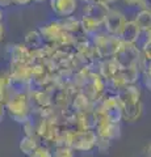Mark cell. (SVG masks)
I'll use <instances>...</instances> for the list:
<instances>
[{"instance_id": "cell-8", "label": "cell", "mask_w": 151, "mask_h": 157, "mask_svg": "<svg viewBox=\"0 0 151 157\" xmlns=\"http://www.w3.org/2000/svg\"><path fill=\"white\" fill-rule=\"evenodd\" d=\"M79 2L77 0H50V8L58 20L74 16Z\"/></svg>"}, {"instance_id": "cell-23", "label": "cell", "mask_w": 151, "mask_h": 157, "mask_svg": "<svg viewBox=\"0 0 151 157\" xmlns=\"http://www.w3.org/2000/svg\"><path fill=\"white\" fill-rule=\"evenodd\" d=\"M125 6L135 7L138 9H150V0H122Z\"/></svg>"}, {"instance_id": "cell-25", "label": "cell", "mask_w": 151, "mask_h": 157, "mask_svg": "<svg viewBox=\"0 0 151 157\" xmlns=\"http://www.w3.org/2000/svg\"><path fill=\"white\" fill-rule=\"evenodd\" d=\"M139 82L143 85L145 89L150 90V88H151V70H145V71L141 72Z\"/></svg>"}, {"instance_id": "cell-33", "label": "cell", "mask_w": 151, "mask_h": 157, "mask_svg": "<svg viewBox=\"0 0 151 157\" xmlns=\"http://www.w3.org/2000/svg\"><path fill=\"white\" fill-rule=\"evenodd\" d=\"M77 2H83V3H91V2H95V0H77Z\"/></svg>"}, {"instance_id": "cell-21", "label": "cell", "mask_w": 151, "mask_h": 157, "mask_svg": "<svg viewBox=\"0 0 151 157\" xmlns=\"http://www.w3.org/2000/svg\"><path fill=\"white\" fill-rule=\"evenodd\" d=\"M51 152V157H76V152L67 145H55Z\"/></svg>"}, {"instance_id": "cell-28", "label": "cell", "mask_w": 151, "mask_h": 157, "mask_svg": "<svg viewBox=\"0 0 151 157\" xmlns=\"http://www.w3.org/2000/svg\"><path fill=\"white\" fill-rule=\"evenodd\" d=\"M4 36H6V29H4V24L0 22V42L4 39Z\"/></svg>"}, {"instance_id": "cell-9", "label": "cell", "mask_w": 151, "mask_h": 157, "mask_svg": "<svg viewBox=\"0 0 151 157\" xmlns=\"http://www.w3.org/2000/svg\"><path fill=\"white\" fill-rule=\"evenodd\" d=\"M8 55L9 62H21L33 66L30 48H28L24 43H14V45L8 46Z\"/></svg>"}, {"instance_id": "cell-10", "label": "cell", "mask_w": 151, "mask_h": 157, "mask_svg": "<svg viewBox=\"0 0 151 157\" xmlns=\"http://www.w3.org/2000/svg\"><path fill=\"white\" fill-rule=\"evenodd\" d=\"M117 97H118L121 105L135 104V102L142 101V88L138 84L128 85L121 92L117 93Z\"/></svg>"}, {"instance_id": "cell-5", "label": "cell", "mask_w": 151, "mask_h": 157, "mask_svg": "<svg viewBox=\"0 0 151 157\" xmlns=\"http://www.w3.org/2000/svg\"><path fill=\"white\" fill-rule=\"evenodd\" d=\"M128 20H129L128 16H126L120 8H112L110 7L109 12L106 14V17L103 22V29L108 34H110V36L120 37V33L122 30V28Z\"/></svg>"}, {"instance_id": "cell-13", "label": "cell", "mask_w": 151, "mask_h": 157, "mask_svg": "<svg viewBox=\"0 0 151 157\" xmlns=\"http://www.w3.org/2000/svg\"><path fill=\"white\" fill-rule=\"evenodd\" d=\"M120 71V66L117 64V62L113 58L110 59H103V60L97 62V73L108 82L117 72Z\"/></svg>"}, {"instance_id": "cell-6", "label": "cell", "mask_w": 151, "mask_h": 157, "mask_svg": "<svg viewBox=\"0 0 151 157\" xmlns=\"http://www.w3.org/2000/svg\"><path fill=\"white\" fill-rule=\"evenodd\" d=\"M110 9V6L105 4L100 0H95V2L87 3L84 8H83V16H87L88 18L93 20V21L103 24Z\"/></svg>"}, {"instance_id": "cell-7", "label": "cell", "mask_w": 151, "mask_h": 157, "mask_svg": "<svg viewBox=\"0 0 151 157\" xmlns=\"http://www.w3.org/2000/svg\"><path fill=\"white\" fill-rule=\"evenodd\" d=\"M40 36L42 37L45 43H57L58 38L61 37V34L63 33V29L61 26L59 20H50V21L45 22L43 25H41L37 29Z\"/></svg>"}, {"instance_id": "cell-14", "label": "cell", "mask_w": 151, "mask_h": 157, "mask_svg": "<svg viewBox=\"0 0 151 157\" xmlns=\"http://www.w3.org/2000/svg\"><path fill=\"white\" fill-rule=\"evenodd\" d=\"M143 115V102H135V104H126L122 105V121L129 123L138 122Z\"/></svg>"}, {"instance_id": "cell-2", "label": "cell", "mask_w": 151, "mask_h": 157, "mask_svg": "<svg viewBox=\"0 0 151 157\" xmlns=\"http://www.w3.org/2000/svg\"><path fill=\"white\" fill-rule=\"evenodd\" d=\"M89 39L96 50L99 60L114 58L117 50L120 48L121 42H122L118 37L110 36V34H108L105 30L96 33L95 36H92Z\"/></svg>"}, {"instance_id": "cell-17", "label": "cell", "mask_w": 151, "mask_h": 157, "mask_svg": "<svg viewBox=\"0 0 151 157\" xmlns=\"http://www.w3.org/2000/svg\"><path fill=\"white\" fill-rule=\"evenodd\" d=\"M80 25H81V30L84 32L85 36H88L89 38L92 36H95L96 33L104 30V29H103V24L96 22V21H93V20L88 18L87 16H83V14L80 17Z\"/></svg>"}, {"instance_id": "cell-31", "label": "cell", "mask_w": 151, "mask_h": 157, "mask_svg": "<svg viewBox=\"0 0 151 157\" xmlns=\"http://www.w3.org/2000/svg\"><path fill=\"white\" fill-rule=\"evenodd\" d=\"M3 17H4V13H3V9L0 8V22H3Z\"/></svg>"}, {"instance_id": "cell-4", "label": "cell", "mask_w": 151, "mask_h": 157, "mask_svg": "<svg viewBox=\"0 0 151 157\" xmlns=\"http://www.w3.org/2000/svg\"><path fill=\"white\" fill-rule=\"evenodd\" d=\"M97 135L93 130L72 131L70 147L75 152H91L96 147Z\"/></svg>"}, {"instance_id": "cell-12", "label": "cell", "mask_w": 151, "mask_h": 157, "mask_svg": "<svg viewBox=\"0 0 151 157\" xmlns=\"http://www.w3.org/2000/svg\"><path fill=\"white\" fill-rule=\"evenodd\" d=\"M141 36H142V32H141L138 29V26L135 25V22L133 20H128L122 28V30L120 33L118 38L125 43H135V45H137Z\"/></svg>"}, {"instance_id": "cell-15", "label": "cell", "mask_w": 151, "mask_h": 157, "mask_svg": "<svg viewBox=\"0 0 151 157\" xmlns=\"http://www.w3.org/2000/svg\"><path fill=\"white\" fill-rule=\"evenodd\" d=\"M95 102L89 100L84 93H77L71 100V110L75 113H91L93 111Z\"/></svg>"}, {"instance_id": "cell-32", "label": "cell", "mask_w": 151, "mask_h": 157, "mask_svg": "<svg viewBox=\"0 0 151 157\" xmlns=\"http://www.w3.org/2000/svg\"><path fill=\"white\" fill-rule=\"evenodd\" d=\"M43 2H47V0H32V3H43Z\"/></svg>"}, {"instance_id": "cell-26", "label": "cell", "mask_w": 151, "mask_h": 157, "mask_svg": "<svg viewBox=\"0 0 151 157\" xmlns=\"http://www.w3.org/2000/svg\"><path fill=\"white\" fill-rule=\"evenodd\" d=\"M30 3H32V0H11V6H17V7L29 6Z\"/></svg>"}, {"instance_id": "cell-22", "label": "cell", "mask_w": 151, "mask_h": 157, "mask_svg": "<svg viewBox=\"0 0 151 157\" xmlns=\"http://www.w3.org/2000/svg\"><path fill=\"white\" fill-rule=\"evenodd\" d=\"M51 148L46 144H42L40 143L37 145V148L32 152L30 155H29L28 157H51Z\"/></svg>"}, {"instance_id": "cell-3", "label": "cell", "mask_w": 151, "mask_h": 157, "mask_svg": "<svg viewBox=\"0 0 151 157\" xmlns=\"http://www.w3.org/2000/svg\"><path fill=\"white\" fill-rule=\"evenodd\" d=\"M139 47L135 43H125L121 42L120 48L117 50L114 55V60L120 68H128V67H137L139 62Z\"/></svg>"}, {"instance_id": "cell-20", "label": "cell", "mask_w": 151, "mask_h": 157, "mask_svg": "<svg viewBox=\"0 0 151 157\" xmlns=\"http://www.w3.org/2000/svg\"><path fill=\"white\" fill-rule=\"evenodd\" d=\"M118 73L121 77L125 80V82L128 85H133V84H138L139 81V76L141 72L138 71L137 67H128V68H120Z\"/></svg>"}, {"instance_id": "cell-30", "label": "cell", "mask_w": 151, "mask_h": 157, "mask_svg": "<svg viewBox=\"0 0 151 157\" xmlns=\"http://www.w3.org/2000/svg\"><path fill=\"white\" fill-rule=\"evenodd\" d=\"M100 2H103V3H105V4H108V6H112V4H114L117 0H100Z\"/></svg>"}, {"instance_id": "cell-1", "label": "cell", "mask_w": 151, "mask_h": 157, "mask_svg": "<svg viewBox=\"0 0 151 157\" xmlns=\"http://www.w3.org/2000/svg\"><path fill=\"white\" fill-rule=\"evenodd\" d=\"M6 113L17 123H24L30 119L33 115L32 104L29 101L28 92H17L14 90L9 100L4 104Z\"/></svg>"}, {"instance_id": "cell-34", "label": "cell", "mask_w": 151, "mask_h": 157, "mask_svg": "<svg viewBox=\"0 0 151 157\" xmlns=\"http://www.w3.org/2000/svg\"><path fill=\"white\" fill-rule=\"evenodd\" d=\"M145 157H150V152H149V153H146V156Z\"/></svg>"}, {"instance_id": "cell-19", "label": "cell", "mask_w": 151, "mask_h": 157, "mask_svg": "<svg viewBox=\"0 0 151 157\" xmlns=\"http://www.w3.org/2000/svg\"><path fill=\"white\" fill-rule=\"evenodd\" d=\"M24 45L30 50H38V48H42L45 42H43L42 37L40 36L38 30H30L25 34V38H24Z\"/></svg>"}, {"instance_id": "cell-16", "label": "cell", "mask_w": 151, "mask_h": 157, "mask_svg": "<svg viewBox=\"0 0 151 157\" xmlns=\"http://www.w3.org/2000/svg\"><path fill=\"white\" fill-rule=\"evenodd\" d=\"M142 33L150 32L151 29V12L150 9H137L134 18H131Z\"/></svg>"}, {"instance_id": "cell-24", "label": "cell", "mask_w": 151, "mask_h": 157, "mask_svg": "<svg viewBox=\"0 0 151 157\" xmlns=\"http://www.w3.org/2000/svg\"><path fill=\"white\" fill-rule=\"evenodd\" d=\"M110 145H112V141L106 140V139H103V137H97L95 149H97L100 153H106V152L109 151Z\"/></svg>"}, {"instance_id": "cell-29", "label": "cell", "mask_w": 151, "mask_h": 157, "mask_svg": "<svg viewBox=\"0 0 151 157\" xmlns=\"http://www.w3.org/2000/svg\"><path fill=\"white\" fill-rule=\"evenodd\" d=\"M11 6V0H0V8H7Z\"/></svg>"}, {"instance_id": "cell-18", "label": "cell", "mask_w": 151, "mask_h": 157, "mask_svg": "<svg viewBox=\"0 0 151 157\" xmlns=\"http://www.w3.org/2000/svg\"><path fill=\"white\" fill-rule=\"evenodd\" d=\"M40 143H41V141L38 140L37 136H34V135H32V136L24 135V137H21L20 143H18V148H20L22 155H25L28 157L33 151L37 148V145Z\"/></svg>"}, {"instance_id": "cell-27", "label": "cell", "mask_w": 151, "mask_h": 157, "mask_svg": "<svg viewBox=\"0 0 151 157\" xmlns=\"http://www.w3.org/2000/svg\"><path fill=\"white\" fill-rule=\"evenodd\" d=\"M4 115H6V107H4V104L0 101V122L3 121Z\"/></svg>"}, {"instance_id": "cell-11", "label": "cell", "mask_w": 151, "mask_h": 157, "mask_svg": "<svg viewBox=\"0 0 151 157\" xmlns=\"http://www.w3.org/2000/svg\"><path fill=\"white\" fill-rule=\"evenodd\" d=\"M71 100H72L71 96L65 88H58V89L53 92V98H51L53 107L61 113H66L71 110Z\"/></svg>"}]
</instances>
